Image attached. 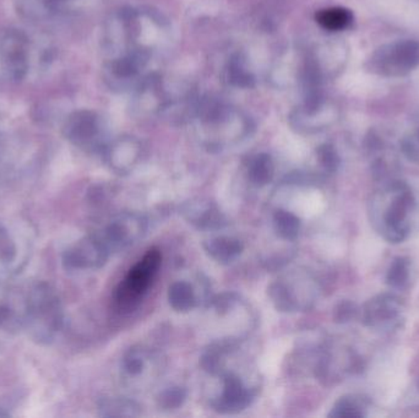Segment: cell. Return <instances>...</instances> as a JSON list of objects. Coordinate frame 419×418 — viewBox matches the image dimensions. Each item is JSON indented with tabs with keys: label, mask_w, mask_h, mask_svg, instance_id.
Here are the masks:
<instances>
[{
	"label": "cell",
	"mask_w": 419,
	"mask_h": 418,
	"mask_svg": "<svg viewBox=\"0 0 419 418\" xmlns=\"http://www.w3.org/2000/svg\"><path fill=\"white\" fill-rule=\"evenodd\" d=\"M357 314V308L353 303L351 302H342L337 305L336 310H335V319L337 322H347L356 317Z\"/></svg>",
	"instance_id": "obj_25"
},
{
	"label": "cell",
	"mask_w": 419,
	"mask_h": 418,
	"mask_svg": "<svg viewBox=\"0 0 419 418\" xmlns=\"http://www.w3.org/2000/svg\"><path fill=\"white\" fill-rule=\"evenodd\" d=\"M330 417H363L362 406L352 397H341L329 414Z\"/></svg>",
	"instance_id": "obj_21"
},
{
	"label": "cell",
	"mask_w": 419,
	"mask_h": 418,
	"mask_svg": "<svg viewBox=\"0 0 419 418\" xmlns=\"http://www.w3.org/2000/svg\"><path fill=\"white\" fill-rule=\"evenodd\" d=\"M163 368V358L156 350L135 345L123 355L120 375L128 388L144 390L157 382Z\"/></svg>",
	"instance_id": "obj_6"
},
{
	"label": "cell",
	"mask_w": 419,
	"mask_h": 418,
	"mask_svg": "<svg viewBox=\"0 0 419 418\" xmlns=\"http://www.w3.org/2000/svg\"><path fill=\"white\" fill-rule=\"evenodd\" d=\"M418 66V39H400L383 44L366 61L368 73L383 78L406 76Z\"/></svg>",
	"instance_id": "obj_5"
},
{
	"label": "cell",
	"mask_w": 419,
	"mask_h": 418,
	"mask_svg": "<svg viewBox=\"0 0 419 418\" xmlns=\"http://www.w3.org/2000/svg\"><path fill=\"white\" fill-rule=\"evenodd\" d=\"M418 139H419V131H418Z\"/></svg>",
	"instance_id": "obj_27"
},
{
	"label": "cell",
	"mask_w": 419,
	"mask_h": 418,
	"mask_svg": "<svg viewBox=\"0 0 419 418\" xmlns=\"http://www.w3.org/2000/svg\"><path fill=\"white\" fill-rule=\"evenodd\" d=\"M247 177L255 188H264L274 180L275 162L267 153H257L247 163Z\"/></svg>",
	"instance_id": "obj_14"
},
{
	"label": "cell",
	"mask_w": 419,
	"mask_h": 418,
	"mask_svg": "<svg viewBox=\"0 0 419 418\" xmlns=\"http://www.w3.org/2000/svg\"><path fill=\"white\" fill-rule=\"evenodd\" d=\"M18 247L9 232L0 226V269L8 267L16 260Z\"/></svg>",
	"instance_id": "obj_20"
},
{
	"label": "cell",
	"mask_w": 419,
	"mask_h": 418,
	"mask_svg": "<svg viewBox=\"0 0 419 418\" xmlns=\"http://www.w3.org/2000/svg\"><path fill=\"white\" fill-rule=\"evenodd\" d=\"M316 157L321 168L328 173H335L340 167L341 160L336 148L332 145L324 144L316 150Z\"/></svg>",
	"instance_id": "obj_22"
},
{
	"label": "cell",
	"mask_w": 419,
	"mask_h": 418,
	"mask_svg": "<svg viewBox=\"0 0 419 418\" xmlns=\"http://www.w3.org/2000/svg\"><path fill=\"white\" fill-rule=\"evenodd\" d=\"M64 325V310L56 290L47 282L35 285L29 292L22 327L32 340L51 344Z\"/></svg>",
	"instance_id": "obj_1"
},
{
	"label": "cell",
	"mask_w": 419,
	"mask_h": 418,
	"mask_svg": "<svg viewBox=\"0 0 419 418\" xmlns=\"http://www.w3.org/2000/svg\"><path fill=\"white\" fill-rule=\"evenodd\" d=\"M168 302L172 310L178 313H189L201 303L197 288L187 281H175L168 288Z\"/></svg>",
	"instance_id": "obj_13"
},
{
	"label": "cell",
	"mask_w": 419,
	"mask_h": 418,
	"mask_svg": "<svg viewBox=\"0 0 419 418\" xmlns=\"http://www.w3.org/2000/svg\"><path fill=\"white\" fill-rule=\"evenodd\" d=\"M319 290L313 275L304 269L284 271L267 288V295L281 313H301L311 310Z\"/></svg>",
	"instance_id": "obj_3"
},
{
	"label": "cell",
	"mask_w": 419,
	"mask_h": 418,
	"mask_svg": "<svg viewBox=\"0 0 419 418\" xmlns=\"http://www.w3.org/2000/svg\"><path fill=\"white\" fill-rule=\"evenodd\" d=\"M182 218L199 231H221L228 226V220L219 205L209 198H192L180 205Z\"/></svg>",
	"instance_id": "obj_9"
},
{
	"label": "cell",
	"mask_w": 419,
	"mask_h": 418,
	"mask_svg": "<svg viewBox=\"0 0 419 418\" xmlns=\"http://www.w3.org/2000/svg\"><path fill=\"white\" fill-rule=\"evenodd\" d=\"M272 228L279 240L292 243L301 235V218L289 210L279 208L272 214Z\"/></svg>",
	"instance_id": "obj_16"
},
{
	"label": "cell",
	"mask_w": 419,
	"mask_h": 418,
	"mask_svg": "<svg viewBox=\"0 0 419 418\" xmlns=\"http://www.w3.org/2000/svg\"><path fill=\"white\" fill-rule=\"evenodd\" d=\"M141 157V148L135 140H120L110 146L105 153V160L110 170L117 175H125L131 173Z\"/></svg>",
	"instance_id": "obj_10"
},
{
	"label": "cell",
	"mask_w": 419,
	"mask_h": 418,
	"mask_svg": "<svg viewBox=\"0 0 419 418\" xmlns=\"http://www.w3.org/2000/svg\"><path fill=\"white\" fill-rule=\"evenodd\" d=\"M315 20L324 30L338 32L347 30L353 25L354 15L343 6H331L319 10L315 14Z\"/></svg>",
	"instance_id": "obj_17"
},
{
	"label": "cell",
	"mask_w": 419,
	"mask_h": 418,
	"mask_svg": "<svg viewBox=\"0 0 419 418\" xmlns=\"http://www.w3.org/2000/svg\"><path fill=\"white\" fill-rule=\"evenodd\" d=\"M408 260L405 258H398L389 269L386 275V281L393 287H400L408 279Z\"/></svg>",
	"instance_id": "obj_23"
},
{
	"label": "cell",
	"mask_w": 419,
	"mask_h": 418,
	"mask_svg": "<svg viewBox=\"0 0 419 418\" xmlns=\"http://www.w3.org/2000/svg\"><path fill=\"white\" fill-rule=\"evenodd\" d=\"M110 254L96 232L70 245L63 253V266L69 271L98 270L107 264Z\"/></svg>",
	"instance_id": "obj_8"
},
{
	"label": "cell",
	"mask_w": 419,
	"mask_h": 418,
	"mask_svg": "<svg viewBox=\"0 0 419 418\" xmlns=\"http://www.w3.org/2000/svg\"><path fill=\"white\" fill-rule=\"evenodd\" d=\"M187 397H188L187 389L182 387H170L158 394L157 404L162 409L172 411V409H178L182 407Z\"/></svg>",
	"instance_id": "obj_19"
},
{
	"label": "cell",
	"mask_w": 419,
	"mask_h": 418,
	"mask_svg": "<svg viewBox=\"0 0 419 418\" xmlns=\"http://www.w3.org/2000/svg\"><path fill=\"white\" fill-rule=\"evenodd\" d=\"M161 266V250L150 248L115 288L114 301L119 308L133 310L138 307L152 287Z\"/></svg>",
	"instance_id": "obj_4"
},
{
	"label": "cell",
	"mask_w": 419,
	"mask_h": 418,
	"mask_svg": "<svg viewBox=\"0 0 419 418\" xmlns=\"http://www.w3.org/2000/svg\"><path fill=\"white\" fill-rule=\"evenodd\" d=\"M70 140L81 148H97L98 126L91 113H81L75 118L68 131Z\"/></svg>",
	"instance_id": "obj_12"
},
{
	"label": "cell",
	"mask_w": 419,
	"mask_h": 418,
	"mask_svg": "<svg viewBox=\"0 0 419 418\" xmlns=\"http://www.w3.org/2000/svg\"><path fill=\"white\" fill-rule=\"evenodd\" d=\"M211 378L219 382L209 397L210 407L217 414H240L258 397L259 379L249 373V369L227 366Z\"/></svg>",
	"instance_id": "obj_2"
},
{
	"label": "cell",
	"mask_w": 419,
	"mask_h": 418,
	"mask_svg": "<svg viewBox=\"0 0 419 418\" xmlns=\"http://www.w3.org/2000/svg\"><path fill=\"white\" fill-rule=\"evenodd\" d=\"M231 75L232 81H234V83L242 85V86H244V85L249 86V83L252 81V80H249V75L247 74L244 70L242 69L238 64L232 66Z\"/></svg>",
	"instance_id": "obj_26"
},
{
	"label": "cell",
	"mask_w": 419,
	"mask_h": 418,
	"mask_svg": "<svg viewBox=\"0 0 419 418\" xmlns=\"http://www.w3.org/2000/svg\"><path fill=\"white\" fill-rule=\"evenodd\" d=\"M19 325H22V320L18 318L16 313L9 305H0V329L13 330Z\"/></svg>",
	"instance_id": "obj_24"
},
{
	"label": "cell",
	"mask_w": 419,
	"mask_h": 418,
	"mask_svg": "<svg viewBox=\"0 0 419 418\" xmlns=\"http://www.w3.org/2000/svg\"><path fill=\"white\" fill-rule=\"evenodd\" d=\"M396 314L398 303L393 296H380L379 298L369 302L366 307V319L371 322L376 320H389L395 318Z\"/></svg>",
	"instance_id": "obj_18"
},
{
	"label": "cell",
	"mask_w": 419,
	"mask_h": 418,
	"mask_svg": "<svg viewBox=\"0 0 419 418\" xmlns=\"http://www.w3.org/2000/svg\"><path fill=\"white\" fill-rule=\"evenodd\" d=\"M205 253L219 265H229L244 252V243L234 235H216L202 244Z\"/></svg>",
	"instance_id": "obj_11"
},
{
	"label": "cell",
	"mask_w": 419,
	"mask_h": 418,
	"mask_svg": "<svg viewBox=\"0 0 419 418\" xmlns=\"http://www.w3.org/2000/svg\"><path fill=\"white\" fill-rule=\"evenodd\" d=\"M100 417H139L143 414L141 406L136 401L124 397H105L98 405Z\"/></svg>",
	"instance_id": "obj_15"
},
{
	"label": "cell",
	"mask_w": 419,
	"mask_h": 418,
	"mask_svg": "<svg viewBox=\"0 0 419 418\" xmlns=\"http://www.w3.org/2000/svg\"><path fill=\"white\" fill-rule=\"evenodd\" d=\"M148 218L133 211L114 215L102 230L96 232L110 254L119 253L135 245L148 233Z\"/></svg>",
	"instance_id": "obj_7"
}]
</instances>
